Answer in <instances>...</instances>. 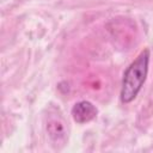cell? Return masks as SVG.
<instances>
[{
    "label": "cell",
    "mask_w": 153,
    "mask_h": 153,
    "mask_svg": "<svg viewBox=\"0 0 153 153\" xmlns=\"http://www.w3.org/2000/svg\"><path fill=\"white\" fill-rule=\"evenodd\" d=\"M149 63V50H143L135 61H133L126 69L122 79L121 87V100L122 103H130L136 98L140 90L142 88L147 74Z\"/></svg>",
    "instance_id": "6da1fadb"
},
{
    "label": "cell",
    "mask_w": 153,
    "mask_h": 153,
    "mask_svg": "<svg viewBox=\"0 0 153 153\" xmlns=\"http://www.w3.org/2000/svg\"><path fill=\"white\" fill-rule=\"evenodd\" d=\"M72 115H73V118L75 122L86 123L97 116V109L92 103H90L87 100H81L73 106Z\"/></svg>",
    "instance_id": "7a4b0ae2"
}]
</instances>
